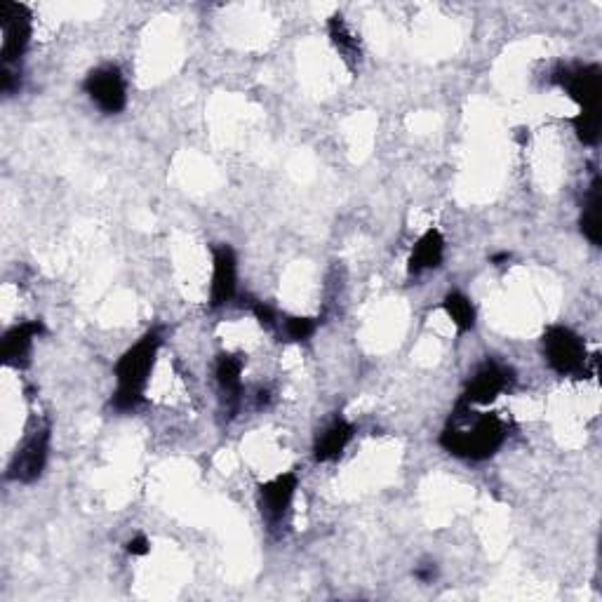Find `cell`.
Wrapping results in <instances>:
<instances>
[{
    "mask_svg": "<svg viewBox=\"0 0 602 602\" xmlns=\"http://www.w3.org/2000/svg\"><path fill=\"white\" fill-rule=\"evenodd\" d=\"M125 551L130 555H135V558H142L151 551V541L144 537V534H137V537H132L130 541H125Z\"/></svg>",
    "mask_w": 602,
    "mask_h": 602,
    "instance_id": "obj_22",
    "label": "cell"
},
{
    "mask_svg": "<svg viewBox=\"0 0 602 602\" xmlns=\"http://www.w3.org/2000/svg\"><path fill=\"white\" fill-rule=\"evenodd\" d=\"M508 259H511V254H508V252L494 254V257H492V264H497V266H501V262H508Z\"/></svg>",
    "mask_w": 602,
    "mask_h": 602,
    "instance_id": "obj_24",
    "label": "cell"
},
{
    "mask_svg": "<svg viewBox=\"0 0 602 602\" xmlns=\"http://www.w3.org/2000/svg\"><path fill=\"white\" fill-rule=\"evenodd\" d=\"M19 88H22L19 66H3V69H0V90H3L5 95H15Z\"/></svg>",
    "mask_w": 602,
    "mask_h": 602,
    "instance_id": "obj_20",
    "label": "cell"
},
{
    "mask_svg": "<svg viewBox=\"0 0 602 602\" xmlns=\"http://www.w3.org/2000/svg\"><path fill=\"white\" fill-rule=\"evenodd\" d=\"M217 381L222 386V393L226 400L231 403V412H236L238 400H240V374H243V360L238 356H231V353H224V356L217 358Z\"/></svg>",
    "mask_w": 602,
    "mask_h": 602,
    "instance_id": "obj_15",
    "label": "cell"
},
{
    "mask_svg": "<svg viewBox=\"0 0 602 602\" xmlns=\"http://www.w3.org/2000/svg\"><path fill=\"white\" fill-rule=\"evenodd\" d=\"M553 83L560 85L565 90V95L581 106V111L600 109V66H558V71L553 73Z\"/></svg>",
    "mask_w": 602,
    "mask_h": 602,
    "instance_id": "obj_6",
    "label": "cell"
},
{
    "mask_svg": "<svg viewBox=\"0 0 602 602\" xmlns=\"http://www.w3.org/2000/svg\"><path fill=\"white\" fill-rule=\"evenodd\" d=\"M299 480L294 476L292 471L280 473L269 483L259 485V508H262L264 520L269 525H280L283 523V518L290 511L294 494H297Z\"/></svg>",
    "mask_w": 602,
    "mask_h": 602,
    "instance_id": "obj_9",
    "label": "cell"
},
{
    "mask_svg": "<svg viewBox=\"0 0 602 602\" xmlns=\"http://www.w3.org/2000/svg\"><path fill=\"white\" fill-rule=\"evenodd\" d=\"M508 438L506 421L497 414H476L471 417V405L461 403L454 410L450 424L440 433V447L452 457L485 461L501 450Z\"/></svg>",
    "mask_w": 602,
    "mask_h": 602,
    "instance_id": "obj_1",
    "label": "cell"
},
{
    "mask_svg": "<svg viewBox=\"0 0 602 602\" xmlns=\"http://www.w3.org/2000/svg\"><path fill=\"white\" fill-rule=\"evenodd\" d=\"M327 33H330L332 45L337 48L341 59H344L351 69H356L360 64V57H363V50H360V40L356 38V33L349 29V24L344 22V17L334 15L330 22H327Z\"/></svg>",
    "mask_w": 602,
    "mask_h": 602,
    "instance_id": "obj_14",
    "label": "cell"
},
{
    "mask_svg": "<svg viewBox=\"0 0 602 602\" xmlns=\"http://www.w3.org/2000/svg\"><path fill=\"white\" fill-rule=\"evenodd\" d=\"M443 309L459 332H471L476 327V306L466 294L450 292L443 299Z\"/></svg>",
    "mask_w": 602,
    "mask_h": 602,
    "instance_id": "obj_17",
    "label": "cell"
},
{
    "mask_svg": "<svg viewBox=\"0 0 602 602\" xmlns=\"http://www.w3.org/2000/svg\"><path fill=\"white\" fill-rule=\"evenodd\" d=\"M572 127H574V132H577V137L584 144H588V146L598 144V139H600V109L579 111L577 116L572 118Z\"/></svg>",
    "mask_w": 602,
    "mask_h": 602,
    "instance_id": "obj_18",
    "label": "cell"
},
{
    "mask_svg": "<svg viewBox=\"0 0 602 602\" xmlns=\"http://www.w3.org/2000/svg\"><path fill=\"white\" fill-rule=\"evenodd\" d=\"M52 428L48 421H38L31 428L29 436L24 438L22 447H19L15 459L10 461L8 478L17 480V483H33L40 478L45 464H48V452H50V438Z\"/></svg>",
    "mask_w": 602,
    "mask_h": 602,
    "instance_id": "obj_4",
    "label": "cell"
},
{
    "mask_svg": "<svg viewBox=\"0 0 602 602\" xmlns=\"http://www.w3.org/2000/svg\"><path fill=\"white\" fill-rule=\"evenodd\" d=\"M546 363L563 377H584L588 367L586 341L577 332L565 325L548 327L544 339H541Z\"/></svg>",
    "mask_w": 602,
    "mask_h": 602,
    "instance_id": "obj_3",
    "label": "cell"
},
{
    "mask_svg": "<svg viewBox=\"0 0 602 602\" xmlns=\"http://www.w3.org/2000/svg\"><path fill=\"white\" fill-rule=\"evenodd\" d=\"M160 334L156 330L146 332L132 349H127L116 363L118 389L113 393L111 405L118 412H132L142 405L146 384L156 365L160 351Z\"/></svg>",
    "mask_w": 602,
    "mask_h": 602,
    "instance_id": "obj_2",
    "label": "cell"
},
{
    "mask_svg": "<svg viewBox=\"0 0 602 602\" xmlns=\"http://www.w3.org/2000/svg\"><path fill=\"white\" fill-rule=\"evenodd\" d=\"M250 309L254 313V318L259 320V325H264V327L276 325V313H273L271 306H266L264 301H252Z\"/></svg>",
    "mask_w": 602,
    "mask_h": 602,
    "instance_id": "obj_21",
    "label": "cell"
},
{
    "mask_svg": "<svg viewBox=\"0 0 602 602\" xmlns=\"http://www.w3.org/2000/svg\"><path fill=\"white\" fill-rule=\"evenodd\" d=\"M318 323L313 318L306 316H290L285 320V334L292 341H306L313 337V332H316Z\"/></svg>",
    "mask_w": 602,
    "mask_h": 602,
    "instance_id": "obj_19",
    "label": "cell"
},
{
    "mask_svg": "<svg viewBox=\"0 0 602 602\" xmlns=\"http://www.w3.org/2000/svg\"><path fill=\"white\" fill-rule=\"evenodd\" d=\"M445 257V238L438 229H428L412 247L410 262H407V271L410 276H419V273L438 269L443 264Z\"/></svg>",
    "mask_w": 602,
    "mask_h": 602,
    "instance_id": "obj_13",
    "label": "cell"
},
{
    "mask_svg": "<svg viewBox=\"0 0 602 602\" xmlns=\"http://www.w3.org/2000/svg\"><path fill=\"white\" fill-rule=\"evenodd\" d=\"M602 196H600V179L595 177L591 189L586 193L584 210H581V233L591 240L593 245H600L602 240Z\"/></svg>",
    "mask_w": 602,
    "mask_h": 602,
    "instance_id": "obj_16",
    "label": "cell"
},
{
    "mask_svg": "<svg viewBox=\"0 0 602 602\" xmlns=\"http://www.w3.org/2000/svg\"><path fill=\"white\" fill-rule=\"evenodd\" d=\"M353 433H356V428H353L351 421H346L344 417H334L316 436L313 457H316V461L339 459L344 454L346 445L353 440Z\"/></svg>",
    "mask_w": 602,
    "mask_h": 602,
    "instance_id": "obj_12",
    "label": "cell"
},
{
    "mask_svg": "<svg viewBox=\"0 0 602 602\" xmlns=\"http://www.w3.org/2000/svg\"><path fill=\"white\" fill-rule=\"evenodd\" d=\"M414 577H417L419 581H424V584H431V581L438 577V567H436V563H424V565H419L417 570H414Z\"/></svg>",
    "mask_w": 602,
    "mask_h": 602,
    "instance_id": "obj_23",
    "label": "cell"
},
{
    "mask_svg": "<svg viewBox=\"0 0 602 602\" xmlns=\"http://www.w3.org/2000/svg\"><path fill=\"white\" fill-rule=\"evenodd\" d=\"M513 370L511 367L497 363V360H485L478 367L476 374L468 379L464 403L468 405H490L501 393L513 386Z\"/></svg>",
    "mask_w": 602,
    "mask_h": 602,
    "instance_id": "obj_7",
    "label": "cell"
},
{
    "mask_svg": "<svg viewBox=\"0 0 602 602\" xmlns=\"http://www.w3.org/2000/svg\"><path fill=\"white\" fill-rule=\"evenodd\" d=\"M0 29H3V48H0L3 66H19L33 33L31 10L22 3L0 0Z\"/></svg>",
    "mask_w": 602,
    "mask_h": 602,
    "instance_id": "obj_5",
    "label": "cell"
},
{
    "mask_svg": "<svg viewBox=\"0 0 602 602\" xmlns=\"http://www.w3.org/2000/svg\"><path fill=\"white\" fill-rule=\"evenodd\" d=\"M238 280V259L231 245H219L212 252V285H210V306L222 309L236 294Z\"/></svg>",
    "mask_w": 602,
    "mask_h": 602,
    "instance_id": "obj_10",
    "label": "cell"
},
{
    "mask_svg": "<svg viewBox=\"0 0 602 602\" xmlns=\"http://www.w3.org/2000/svg\"><path fill=\"white\" fill-rule=\"evenodd\" d=\"M43 332V323L40 320H31V323H22L3 337V349H0V356H3V363L10 367H26L29 365V356H31V346L33 339Z\"/></svg>",
    "mask_w": 602,
    "mask_h": 602,
    "instance_id": "obj_11",
    "label": "cell"
},
{
    "mask_svg": "<svg viewBox=\"0 0 602 602\" xmlns=\"http://www.w3.org/2000/svg\"><path fill=\"white\" fill-rule=\"evenodd\" d=\"M83 88L104 113H120L127 106L125 78L118 66H99L90 71Z\"/></svg>",
    "mask_w": 602,
    "mask_h": 602,
    "instance_id": "obj_8",
    "label": "cell"
}]
</instances>
